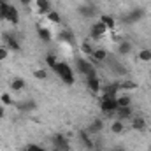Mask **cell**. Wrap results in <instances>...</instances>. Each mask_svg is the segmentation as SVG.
<instances>
[{
	"instance_id": "obj_1",
	"label": "cell",
	"mask_w": 151,
	"mask_h": 151,
	"mask_svg": "<svg viewBox=\"0 0 151 151\" xmlns=\"http://www.w3.org/2000/svg\"><path fill=\"white\" fill-rule=\"evenodd\" d=\"M53 70H55V74L58 76L65 84H74L76 83V76H74V72H72V69H70V65L69 63H65V62H60L58 60V63L53 67Z\"/></svg>"
},
{
	"instance_id": "obj_2",
	"label": "cell",
	"mask_w": 151,
	"mask_h": 151,
	"mask_svg": "<svg viewBox=\"0 0 151 151\" xmlns=\"http://www.w3.org/2000/svg\"><path fill=\"white\" fill-rule=\"evenodd\" d=\"M76 67H77V72L81 76H90L93 74V72H97L95 70V65L88 60V58H83V56H79V58H76Z\"/></svg>"
},
{
	"instance_id": "obj_3",
	"label": "cell",
	"mask_w": 151,
	"mask_h": 151,
	"mask_svg": "<svg viewBox=\"0 0 151 151\" xmlns=\"http://www.w3.org/2000/svg\"><path fill=\"white\" fill-rule=\"evenodd\" d=\"M142 16H144V9L137 7V9H132L130 12L123 14V16H121V23H125V25H134V23H139V21L142 19Z\"/></svg>"
},
{
	"instance_id": "obj_4",
	"label": "cell",
	"mask_w": 151,
	"mask_h": 151,
	"mask_svg": "<svg viewBox=\"0 0 151 151\" xmlns=\"http://www.w3.org/2000/svg\"><path fill=\"white\" fill-rule=\"evenodd\" d=\"M77 12H79V16L84 18V19H93V18H97L99 9H97V5H93V4H83V5L77 7Z\"/></svg>"
},
{
	"instance_id": "obj_5",
	"label": "cell",
	"mask_w": 151,
	"mask_h": 151,
	"mask_svg": "<svg viewBox=\"0 0 151 151\" xmlns=\"http://www.w3.org/2000/svg\"><path fill=\"white\" fill-rule=\"evenodd\" d=\"M107 32H109V30H107V27H106L102 21H95V23L90 27V37L95 39V40L106 37V34H107Z\"/></svg>"
},
{
	"instance_id": "obj_6",
	"label": "cell",
	"mask_w": 151,
	"mask_h": 151,
	"mask_svg": "<svg viewBox=\"0 0 151 151\" xmlns=\"http://www.w3.org/2000/svg\"><path fill=\"white\" fill-rule=\"evenodd\" d=\"M100 109L109 116H114V111L118 109V102L113 97H102L100 99Z\"/></svg>"
},
{
	"instance_id": "obj_7",
	"label": "cell",
	"mask_w": 151,
	"mask_h": 151,
	"mask_svg": "<svg viewBox=\"0 0 151 151\" xmlns=\"http://www.w3.org/2000/svg\"><path fill=\"white\" fill-rule=\"evenodd\" d=\"M88 60H90L93 65H99V63H102V62L107 60V51H106L104 47H95L93 53H91V56H88Z\"/></svg>"
},
{
	"instance_id": "obj_8",
	"label": "cell",
	"mask_w": 151,
	"mask_h": 151,
	"mask_svg": "<svg viewBox=\"0 0 151 151\" xmlns=\"http://www.w3.org/2000/svg\"><path fill=\"white\" fill-rule=\"evenodd\" d=\"M86 84L91 90V93H100V90H102V84H100V79H99L97 72L86 76Z\"/></svg>"
},
{
	"instance_id": "obj_9",
	"label": "cell",
	"mask_w": 151,
	"mask_h": 151,
	"mask_svg": "<svg viewBox=\"0 0 151 151\" xmlns=\"http://www.w3.org/2000/svg\"><path fill=\"white\" fill-rule=\"evenodd\" d=\"M2 40H4V46H5L7 49H12V51H19V42H18V39L14 37L12 34L5 32V34L2 35Z\"/></svg>"
},
{
	"instance_id": "obj_10",
	"label": "cell",
	"mask_w": 151,
	"mask_h": 151,
	"mask_svg": "<svg viewBox=\"0 0 151 151\" xmlns=\"http://www.w3.org/2000/svg\"><path fill=\"white\" fill-rule=\"evenodd\" d=\"M53 148H56L60 151H69L70 146H69V141H67V137L63 134H56L53 137Z\"/></svg>"
},
{
	"instance_id": "obj_11",
	"label": "cell",
	"mask_w": 151,
	"mask_h": 151,
	"mask_svg": "<svg viewBox=\"0 0 151 151\" xmlns=\"http://www.w3.org/2000/svg\"><path fill=\"white\" fill-rule=\"evenodd\" d=\"M104 130V119L102 118H95L90 125H88V128H86V132L90 134V135H97V134H100Z\"/></svg>"
},
{
	"instance_id": "obj_12",
	"label": "cell",
	"mask_w": 151,
	"mask_h": 151,
	"mask_svg": "<svg viewBox=\"0 0 151 151\" xmlns=\"http://www.w3.org/2000/svg\"><path fill=\"white\" fill-rule=\"evenodd\" d=\"M4 19H5V21H9V23H12V25H16V23H18V19H19L18 9H16L14 5L7 4V7H5V18H4Z\"/></svg>"
},
{
	"instance_id": "obj_13",
	"label": "cell",
	"mask_w": 151,
	"mask_h": 151,
	"mask_svg": "<svg viewBox=\"0 0 151 151\" xmlns=\"http://www.w3.org/2000/svg\"><path fill=\"white\" fill-rule=\"evenodd\" d=\"M114 116H116V119H121V121H125V119H132V118H134L132 106H128V107H118V109L114 111Z\"/></svg>"
},
{
	"instance_id": "obj_14",
	"label": "cell",
	"mask_w": 151,
	"mask_h": 151,
	"mask_svg": "<svg viewBox=\"0 0 151 151\" xmlns=\"http://www.w3.org/2000/svg\"><path fill=\"white\" fill-rule=\"evenodd\" d=\"M79 141H81V144H83L86 150L91 151L93 148H95V141L91 139V135H90L86 130H81V132H79Z\"/></svg>"
},
{
	"instance_id": "obj_15",
	"label": "cell",
	"mask_w": 151,
	"mask_h": 151,
	"mask_svg": "<svg viewBox=\"0 0 151 151\" xmlns=\"http://www.w3.org/2000/svg\"><path fill=\"white\" fill-rule=\"evenodd\" d=\"M100 91H102V97H113V99H116L118 97V91H119V86H118V83L104 84V88Z\"/></svg>"
},
{
	"instance_id": "obj_16",
	"label": "cell",
	"mask_w": 151,
	"mask_h": 151,
	"mask_svg": "<svg viewBox=\"0 0 151 151\" xmlns=\"http://www.w3.org/2000/svg\"><path fill=\"white\" fill-rule=\"evenodd\" d=\"M132 51H134V44H132L130 40H119V44H118V55L127 56V55H130Z\"/></svg>"
},
{
	"instance_id": "obj_17",
	"label": "cell",
	"mask_w": 151,
	"mask_h": 151,
	"mask_svg": "<svg viewBox=\"0 0 151 151\" xmlns=\"http://www.w3.org/2000/svg\"><path fill=\"white\" fill-rule=\"evenodd\" d=\"M35 5H37L39 12H40V14H44V16H46L49 11H53V9H51V2H49V0H35Z\"/></svg>"
},
{
	"instance_id": "obj_18",
	"label": "cell",
	"mask_w": 151,
	"mask_h": 151,
	"mask_svg": "<svg viewBox=\"0 0 151 151\" xmlns=\"http://www.w3.org/2000/svg\"><path fill=\"white\" fill-rule=\"evenodd\" d=\"M130 127L134 128V130H137V132H141V130H144L146 128V119L144 118H132L130 119Z\"/></svg>"
},
{
	"instance_id": "obj_19",
	"label": "cell",
	"mask_w": 151,
	"mask_h": 151,
	"mask_svg": "<svg viewBox=\"0 0 151 151\" xmlns=\"http://www.w3.org/2000/svg\"><path fill=\"white\" fill-rule=\"evenodd\" d=\"M58 39H60L62 44H72V42H74V35H72L70 30H62V32L58 34Z\"/></svg>"
},
{
	"instance_id": "obj_20",
	"label": "cell",
	"mask_w": 151,
	"mask_h": 151,
	"mask_svg": "<svg viewBox=\"0 0 151 151\" xmlns=\"http://www.w3.org/2000/svg\"><path fill=\"white\" fill-rule=\"evenodd\" d=\"M37 34H39V39L44 40V42H49V40H51V30H49L47 27H39Z\"/></svg>"
},
{
	"instance_id": "obj_21",
	"label": "cell",
	"mask_w": 151,
	"mask_h": 151,
	"mask_svg": "<svg viewBox=\"0 0 151 151\" xmlns=\"http://www.w3.org/2000/svg\"><path fill=\"white\" fill-rule=\"evenodd\" d=\"M116 102H118V107H128V106H132V97L130 95H118Z\"/></svg>"
},
{
	"instance_id": "obj_22",
	"label": "cell",
	"mask_w": 151,
	"mask_h": 151,
	"mask_svg": "<svg viewBox=\"0 0 151 151\" xmlns=\"http://www.w3.org/2000/svg\"><path fill=\"white\" fill-rule=\"evenodd\" d=\"M100 21L107 27V30H113L114 27H116V21H114V18L113 16H109V14H102L100 16Z\"/></svg>"
},
{
	"instance_id": "obj_23",
	"label": "cell",
	"mask_w": 151,
	"mask_h": 151,
	"mask_svg": "<svg viewBox=\"0 0 151 151\" xmlns=\"http://www.w3.org/2000/svg\"><path fill=\"white\" fill-rule=\"evenodd\" d=\"M123 130H125V123L121 119H114L111 123V132L113 134H123Z\"/></svg>"
},
{
	"instance_id": "obj_24",
	"label": "cell",
	"mask_w": 151,
	"mask_h": 151,
	"mask_svg": "<svg viewBox=\"0 0 151 151\" xmlns=\"http://www.w3.org/2000/svg\"><path fill=\"white\" fill-rule=\"evenodd\" d=\"M109 65H111V69L114 70V74L118 76H127V69L119 63V62H109Z\"/></svg>"
},
{
	"instance_id": "obj_25",
	"label": "cell",
	"mask_w": 151,
	"mask_h": 151,
	"mask_svg": "<svg viewBox=\"0 0 151 151\" xmlns=\"http://www.w3.org/2000/svg\"><path fill=\"white\" fill-rule=\"evenodd\" d=\"M11 90H14V91H21V90H25V81H23L21 77L12 79V81H11Z\"/></svg>"
},
{
	"instance_id": "obj_26",
	"label": "cell",
	"mask_w": 151,
	"mask_h": 151,
	"mask_svg": "<svg viewBox=\"0 0 151 151\" xmlns=\"http://www.w3.org/2000/svg\"><path fill=\"white\" fill-rule=\"evenodd\" d=\"M118 86H119V90H135L137 88V83L127 79V81H118Z\"/></svg>"
},
{
	"instance_id": "obj_27",
	"label": "cell",
	"mask_w": 151,
	"mask_h": 151,
	"mask_svg": "<svg viewBox=\"0 0 151 151\" xmlns=\"http://www.w3.org/2000/svg\"><path fill=\"white\" fill-rule=\"evenodd\" d=\"M46 19H47V21H51V23H55V25L62 21V18H60V14H58L56 11H49V12L46 14Z\"/></svg>"
},
{
	"instance_id": "obj_28",
	"label": "cell",
	"mask_w": 151,
	"mask_h": 151,
	"mask_svg": "<svg viewBox=\"0 0 151 151\" xmlns=\"http://www.w3.org/2000/svg\"><path fill=\"white\" fill-rule=\"evenodd\" d=\"M18 107H19L21 111H32V109H35V102H34V100H27V102H19V104H18Z\"/></svg>"
},
{
	"instance_id": "obj_29",
	"label": "cell",
	"mask_w": 151,
	"mask_h": 151,
	"mask_svg": "<svg viewBox=\"0 0 151 151\" xmlns=\"http://www.w3.org/2000/svg\"><path fill=\"white\" fill-rule=\"evenodd\" d=\"M139 60L141 62H151V49H141L139 51Z\"/></svg>"
},
{
	"instance_id": "obj_30",
	"label": "cell",
	"mask_w": 151,
	"mask_h": 151,
	"mask_svg": "<svg viewBox=\"0 0 151 151\" xmlns=\"http://www.w3.org/2000/svg\"><path fill=\"white\" fill-rule=\"evenodd\" d=\"M93 49H95V47H93V46H91L90 42H83V44H81V51H83L84 55H88V56H91Z\"/></svg>"
},
{
	"instance_id": "obj_31",
	"label": "cell",
	"mask_w": 151,
	"mask_h": 151,
	"mask_svg": "<svg viewBox=\"0 0 151 151\" xmlns=\"http://www.w3.org/2000/svg\"><path fill=\"white\" fill-rule=\"evenodd\" d=\"M46 62H47V65H49L51 69L58 63V60H56V56H55V55H47V56H46Z\"/></svg>"
},
{
	"instance_id": "obj_32",
	"label": "cell",
	"mask_w": 151,
	"mask_h": 151,
	"mask_svg": "<svg viewBox=\"0 0 151 151\" xmlns=\"http://www.w3.org/2000/svg\"><path fill=\"white\" fill-rule=\"evenodd\" d=\"M0 100H2L5 106H11V104H12V99H11V95H9V93H2Z\"/></svg>"
},
{
	"instance_id": "obj_33",
	"label": "cell",
	"mask_w": 151,
	"mask_h": 151,
	"mask_svg": "<svg viewBox=\"0 0 151 151\" xmlns=\"http://www.w3.org/2000/svg\"><path fill=\"white\" fill-rule=\"evenodd\" d=\"M7 56H9V49L5 46H0V62H4Z\"/></svg>"
},
{
	"instance_id": "obj_34",
	"label": "cell",
	"mask_w": 151,
	"mask_h": 151,
	"mask_svg": "<svg viewBox=\"0 0 151 151\" xmlns=\"http://www.w3.org/2000/svg\"><path fill=\"white\" fill-rule=\"evenodd\" d=\"M34 76H35L37 79H46V77H47V72L42 70V69H37V70H34Z\"/></svg>"
},
{
	"instance_id": "obj_35",
	"label": "cell",
	"mask_w": 151,
	"mask_h": 151,
	"mask_svg": "<svg viewBox=\"0 0 151 151\" xmlns=\"http://www.w3.org/2000/svg\"><path fill=\"white\" fill-rule=\"evenodd\" d=\"M5 7H7V4H0V21L5 18Z\"/></svg>"
},
{
	"instance_id": "obj_36",
	"label": "cell",
	"mask_w": 151,
	"mask_h": 151,
	"mask_svg": "<svg viewBox=\"0 0 151 151\" xmlns=\"http://www.w3.org/2000/svg\"><path fill=\"white\" fill-rule=\"evenodd\" d=\"M111 151H127V150H125V146H121V144H118V146H114V148H113Z\"/></svg>"
},
{
	"instance_id": "obj_37",
	"label": "cell",
	"mask_w": 151,
	"mask_h": 151,
	"mask_svg": "<svg viewBox=\"0 0 151 151\" xmlns=\"http://www.w3.org/2000/svg\"><path fill=\"white\" fill-rule=\"evenodd\" d=\"M5 116V109H4V106H0V119Z\"/></svg>"
},
{
	"instance_id": "obj_38",
	"label": "cell",
	"mask_w": 151,
	"mask_h": 151,
	"mask_svg": "<svg viewBox=\"0 0 151 151\" xmlns=\"http://www.w3.org/2000/svg\"><path fill=\"white\" fill-rule=\"evenodd\" d=\"M19 2H21L23 5H28V4H30V0H19Z\"/></svg>"
},
{
	"instance_id": "obj_39",
	"label": "cell",
	"mask_w": 151,
	"mask_h": 151,
	"mask_svg": "<svg viewBox=\"0 0 151 151\" xmlns=\"http://www.w3.org/2000/svg\"><path fill=\"white\" fill-rule=\"evenodd\" d=\"M0 4H7V0H0Z\"/></svg>"
},
{
	"instance_id": "obj_40",
	"label": "cell",
	"mask_w": 151,
	"mask_h": 151,
	"mask_svg": "<svg viewBox=\"0 0 151 151\" xmlns=\"http://www.w3.org/2000/svg\"><path fill=\"white\" fill-rule=\"evenodd\" d=\"M49 151H60V150H56V148H53V150H49Z\"/></svg>"
}]
</instances>
